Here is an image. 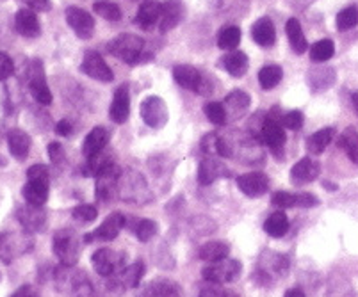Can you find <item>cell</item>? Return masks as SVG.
I'll use <instances>...</instances> for the list:
<instances>
[{
    "label": "cell",
    "mask_w": 358,
    "mask_h": 297,
    "mask_svg": "<svg viewBox=\"0 0 358 297\" xmlns=\"http://www.w3.org/2000/svg\"><path fill=\"white\" fill-rule=\"evenodd\" d=\"M48 192H50V171H48V168L43 164L31 166L27 171V184L22 189L25 203L43 207L48 200Z\"/></svg>",
    "instance_id": "cell-1"
},
{
    "label": "cell",
    "mask_w": 358,
    "mask_h": 297,
    "mask_svg": "<svg viewBox=\"0 0 358 297\" xmlns=\"http://www.w3.org/2000/svg\"><path fill=\"white\" fill-rule=\"evenodd\" d=\"M80 246L83 240L71 228H61L54 233L52 239V251L57 256L59 263L63 267H75L79 262Z\"/></svg>",
    "instance_id": "cell-2"
},
{
    "label": "cell",
    "mask_w": 358,
    "mask_h": 297,
    "mask_svg": "<svg viewBox=\"0 0 358 297\" xmlns=\"http://www.w3.org/2000/svg\"><path fill=\"white\" fill-rule=\"evenodd\" d=\"M118 198H122V201H127V203L146 205L154 200V194L143 175L136 171H127L122 173V178H120Z\"/></svg>",
    "instance_id": "cell-3"
},
{
    "label": "cell",
    "mask_w": 358,
    "mask_h": 297,
    "mask_svg": "<svg viewBox=\"0 0 358 297\" xmlns=\"http://www.w3.org/2000/svg\"><path fill=\"white\" fill-rule=\"evenodd\" d=\"M107 48L115 57H118L120 61L127 64H139L143 63L141 57H145V54H143L145 41L136 34H120L118 38L110 41Z\"/></svg>",
    "instance_id": "cell-4"
},
{
    "label": "cell",
    "mask_w": 358,
    "mask_h": 297,
    "mask_svg": "<svg viewBox=\"0 0 358 297\" xmlns=\"http://www.w3.org/2000/svg\"><path fill=\"white\" fill-rule=\"evenodd\" d=\"M91 263L95 267L96 274L102 278H110L115 274H120L127 267V254L122 251H115L110 247L96 249L91 256Z\"/></svg>",
    "instance_id": "cell-5"
},
{
    "label": "cell",
    "mask_w": 358,
    "mask_h": 297,
    "mask_svg": "<svg viewBox=\"0 0 358 297\" xmlns=\"http://www.w3.org/2000/svg\"><path fill=\"white\" fill-rule=\"evenodd\" d=\"M243 270V263L236 259H223L220 262H213L207 267L201 269V278L209 283H216V285H223V283H230L241 276Z\"/></svg>",
    "instance_id": "cell-6"
},
{
    "label": "cell",
    "mask_w": 358,
    "mask_h": 297,
    "mask_svg": "<svg viewBox=\"0 0 358 297\" xmlns=\"http://www.w3.org/2000/svg\"><path fill=\"white\" fill-rule=\"evenodd\" d=\"M175 82L184 89L194 91L198 94H210L213 93V86L210 80L201 73L198 68L191 66V64H178L173 70Z\"/></svg>",
    "instance_id": "cell-7"
},
{
    "label": "cell",
    "mask_w": 358,
    "mask_h": 297,
    "mask_svg": "<svg viewBox=\"0 0 358 297\" xmlns=\"http://www.w3.org/2000/svg\"><path fill=\"white\" fill-rule=\"evenodd\" d=\"M260 141H262L264 146H268L275 155H280V152L284 150L287 136H285L282 122L273 114L264 117L262 125H260ZM276 159H280V157H276Z\"/></svg>",
    "instance_id": "cell-8"
},
{
    "label": "cell",
    "mask_w": 358,
    "mask_h": 297,
    "mask_svg": "<svg viewBox=\"0 0 358 297\" xmlns=\"http://www.w3.org/2000/svg\"><path fill=\"white\" fill-rule=\"evenodd\" d=\"M122 169L113 162L110 166H107L102 173L95 176L96 185H95V196L103 203H109L115 198H118V184L120 178H122Z\"/></svg>",
    "instance_id": "cell-9"
},
{
    "label": "cell",
    "mask_w": 358,
    "mask_h": 297,
    "mask_svg": "<svg viewBox=\"0 0 358 297\" xmlns=\"http://www.w3.org/2000/svg\"><path fill=\"white\" fill-rule=\"evenodd\" d=\"M29 91L32 98L41 106H50L52 93L47 86V77H45L43 63L40 59H34L29 66Z\"/></svg>",
    "instance_id": "cell-10"
},
{
    "label": "cell",
    "mask_w": 358,
    "mask_h": 297,
    "mask_svg": "<svg viewBox=\"0 0 358 297\" xmlns=\"http://www.w3.org/2000/svg\"><path fill=\"white\" fill-rule=\"evenodd\" d=\"M143 122L150 129H162L168 123V106L161 96H148L141 103Z\"/></svg>",
    "instance_id": "cell-11"
},
{
    "label": "cell",
    "mask_w": 358,
    "mask_h": 297,
    "mask_svg": "<svg viewBox=\"0 0 358 297\" xmlns=\"http://www.w3.org/2000/svg\"><path fill=\"white\" fill-rule=\"evenodd\" d=\"M127 224V217L122 214V212H113V214L96 228L93 233L84 235V242L91 244L93 240H115L116 237L120 235V231L125 228Z\"/></svg>",
    "instance_id": "cell-12"
},
{
    "label": "cell",
    "mask_w": 358,
    "mask_h": 297,
    "mask_svg": "<svg viewBox=\"0 0 358 297\" xmlns=\"http://www.w3.org/2000/svg\"><path fill=\"white\" fill-rule=\"evenodd\" d=\"M80 70L87 75V77L95 78V80H100V82H113V71L107 66V63L103 61L102 55L95 50H87L84 54L83 64H80Z\"/></svg>",
    "instance_id": "cell-13"
},
{
    "label": "cell",
    "mask_w": 358,
    "mask_h": 297,
    "mask_svg": "<svg viewBox=\"0 0 358 297\" xmlns=\"http://www.w3.org/2000/svg\"><path fill=\"white\" fill-rule=\"evenodd\" d=\"M224 176H230V169L224 166L223 161L216 159V155H207L198 166V182L203 187L213 185L214 182Z\"/></svg>",
    "instance_id": "cell-14"
},
{
    "label": "cell",
    "mask_w": 358,
    "mask_h": 297,
    "mask_svg": "<svg viewBox=\"0 0 358 297\" xmlns=\"http://www.w3.org/2000/svg\"><path fill=\"white\" fill-rule=\"evenodd\" d=\"M16 219L20 221L25 231H45L47 228V212L43 207H36V205H24L16 210Z\"/></svg>",
    "instance_id": "cell-15"
},
{
    "label": "cell",
    "mask_w": 358,
    "mask_h": 297,
    "mask_svg": "<svg viewBox=\"0 0 358 297\" xmlns=\"http://www.w3.org/2000/svg\"><path fill=\"white\" fill-rule=\"evenodd\" d=\"M237 187L248 198H259L269 191V178L268 175L260 171L244 173V175L237 176Z\"/></svg>",
    "instance_id": "cell-16"
},
{
    "label": "cell",
    "mask_w": 358,
    "mask_h": 297,
    "mask_svg": "<svg viewBox=\"0 0 358 297\" xmlns=\"http://www.w3.org/2000/svg\"><path fill=\"white\" fill-rule=\"evenodd\" d=\"M64 15H66L68 25L73 29V32L79 36V38L90 39L91 36H93V31H95V20H93V16H91L90 13L71 6V8L66 9Z\"/></svg>",
    "instance_id": "cell-17"
},
{
    "label": "cell",
    "mask_w": 358,
    "mask_h": 297,
    "mask_svg": "<svg viewBox=\"0 0 358 297\" xmlns=\"http://www.w3.org/2000/svg\"><path fill=\"white\" fill-rule=\"evenodd\" d=\"M319 173H321V166L314 159H310V157H305V159H301V161H298L292 166L291 182L294 185L310 184V182L317 178Z\"/></svg>",
    "instance_id": "cell-18"
},
{
    "label": "cell",
    "mask_w": 358,
    "mask_h": 297,
    "mask_svg": "<svg viewBox=\"0 0 358 297\" xmlns=\"http://www.w3.org/2000/svg\"><path fill=\"white\" fill-rule=\"evenodd\" d=\"M130 114V93L127 86H120L115 91V96H113V103L109 107V117L115 123L122 125L129 119Z\"/></svg>",
    "instance_id": "cell-19"
},
{
    "label": "cell",
    "mask_w": 358,
    "mask_h": 297,
    "mask_svg": "<svg viewBox=\"0 0 358 297\" xmlns=\"http://www.w3.org/2000/svg\"><path fill=\"white\" fill-rule=\"evenodd\" d=\"M162 13V4L159 0H143L136 15V24L145 31H152L155 24H159Z\"/></svg>",
    "instance_id": "cell-20"
},
{
    "label": "cell",
    "mask_w": 358,
    "mask_h": 297,
    "mask_svg": "<svg viewBox=\"0 0 358 297\" xmlns=\"http://www.w3.org/2000/svg\"><path fill=\"white\" fill-rule=\"evenodd\" d=\"M15 27L25 38H38L41 34L40 20L32 9H20L16 13Z\"/></svg>",
    "instance_id": "cell-21"
},
{
    "label": "cell",
    "mask_w": 358,
    "mask_h": 297,
    "mask_svg": "<svg viewBox=\"0 0 358 297\" xmlns=\"http://www.w3.org/2000/svg\"><path fill=\"white\" fill-rule=\"evenodd\" d=\"M141 297H184L180 285L171 280L159 278L155 282H150L148 285L143 289Z\"/></svg>",
    "instance_id": "cell-22"
},
{
    "label": "cell",
    "mask_w": 358,
    "mask_h": 297,
    "mask_svg": "<svg viewBox=\"0 0 358 297\" xmlns=\"http://www.w3.org/2000/svg\"><path fill=\"white\" fill-rule=\"evenodd\" d=\"M107 141H109V132L103 126H95L86 136L83 143V155L86 159L93 155H99V153L103 152V148L107 146Z\"/></svg>",
    "instance_id": "cell-23"
},
{
    "label": "cell",
    "mask_w": 358,
    "mask_h": 297,
    "mask_svg": "<svg viewBox=\"0 0 358 297\" xmlns=\"http://www.w3.org/2000/svg\"><path fill=\"white\" fill-rule=\"evenodd\" d=\"M182 13H184V8H182L180 0H168V2H164V4H162L161 20H159L161 32L173 31V29L180 24Z\"/></svg>",
    "instance_id": "cell-24"
},
{
    "label": "cell",
    "mask_w": 358,
    "mask_h": 297,
    "mask_svg": "<svg viewBox=\"0 0 358 297\" xmlns=\"http://www.w3.org/2000/svg\"><path fill=\"white\" fill-rule=\"evenodd\" d=\"M31 137H29V133H25L24 130L15 129L8 133V148L16 161H24V159H27L29 152H31Z\"/></svg>",
    "instance_id": "cell-25"
},
{
    "label": "cell",
    "mask_w": 358,
    "mask_h": 297,
    "mask_svg": "<svg viewBox=\"0 0 358 297\" xmlns=\"http://www.w3.org/2000/svg\"><path fill=\"white\" fill-rule=\"evenodd\" d=\"M25 240L18 235H11V233H2L0 235V256L4 260L6 263L13 262L16 254L27 253V247H25Z\"/></svg>",
    "instance_id": "cell-26"
},
{
    "label": "cell",
    "mask_w": 358,
    "mask_h": 297,
    "mask_svg": "<svg viewBox=\"0 0 358 297\" xmlns=\"http://www.w3.org/2000/svg\"><path fill=\"white\" fill-rule=\"evenodd\" d=\"M252 38L260 47H273L276 41L275 25L269 18H259L252 27Z\"/></svg>",
    "instance_id": "cell-27"
},
{
    "label": "cell",
    "mask_w": 358,
    "mask_h": 297,
    "mask_svg": "<svg viewBox=\"0 0 358 297\" xmlns=\"http://www.w3.org/2000/svg\"><path fill=\"white\" fill-rule=\"evenodd\" d=\"M229 254L230 246L227 242H223V240H210V242H205L198 249V259L209 263L220 262V260L227 259Z\"/></svg>",
    "instance_id": "cell-28"
},
{
    "label": "cell",
    "mask_w": 358,
    "mask_h": 297,
    "mask_svg": "<svg viewBox=\"0 0 358 297\" xmlns=\"http://www.w3.org/2000/svg\"><path fill=\"white\" fill-rule=\"evenodd\" d=\"M250 94L248 93H244V91L241 89H236L232 91V93L229 94V96L224 98V109H227V116L229 114H232L234 119H237V117L243 116L246 110H248L250 107Z\"/></svg>",
    "instance_id": "cell-29"
},
{
    "label": "cell",
    "mask_w": 358,
    "mask_h": 297,
    "mask_svg": "<svg viewBox=\"0 0 358 297\" xmlns=\"http://www.w3.org/2000/svg\"><path fill=\"white\" fill-rule=\"evenodd\" d=\"M221 64H223V68L227 71H229L232 77L239 78L243 77L246 71H248V55L244 54V52H230V54L224 55L223 59H221Z\"/></svg>",
    "instance_id": "cell-30"
},
{
    "label": "cell",
    "mask_w": 358,
    "mask_h": 297,
    "mask_svg": "<svg viewBox=\"0 0 358 297\" xmlns=\"http://www.w3.org/2000/svg\"><path fill=\"white\" fill-rule=\"evenodd\" d=\"M335 133L337 132H335L334 126H327V129L317 130V132H314L307 139V150L312 153V155H319V153H323L324 150L328 148V145L334 141Z\"/></svg>",
    "instance_id": "cell-31"
},
{
    "label": "cell",
    "mask_w": 358,
    "mask_h": 297,
    "mask_svg": "<svg viewBox=\"0 0 358 297\" xmlns=\"http://www.w3.org/2000/svg\"><path fill=\"white\" fill-rule=\"evenodd\" d=\"M337 146L346 153L348 159H350L353 164L358 166V132L353 126L344 129V132L338 136Z\"/></svg>",
    "instance_id": "cell-32"
},
{
    "label": "cell",
    "mask_w": 358,
    "mask_h": 297,
    "mask_svg": "<svg viewBox=\"0 0 358 297\" xmlns=\"http://www.w3.org/2000/svg\"><path fill=\"white\" fill-rule=\"evenodd\" d=\"M285 29H287V38L292 50L296 54H305L308 50V43L303 34V29H301V24H299V20L291 18L287 22V25H285Z\"/></svg>",
    "instance_id": "cell-33"
},
{
    "label": "cell",
    "mask_w": 358,
    "mask_h": 297,
    "mask_svg": "<svg viewBox=\"0 0 358 297\" xmlns=\"http://www.w3.org/2000/svg\"><path fill=\"white\" fill-rule=\"evenodd\" d=\"M264 231H266L269 237H273V239H280V237L287 235L289 231L287 215H285L282 210L273 212L268 219H266V223H264Z\"/></svg>",
    "instance_id": "cell-34"
},
{
    "label": "cell",
    "mask_w": 358,
    "mask_h": 297,
    "mask_svg": "<svg viewBox=\"0 0 358 297\" xmlns=\"http://www.w3.org/2000/svg\"><path fill=\"white\" fill-rule=\"evenodd\" d=\"M118 276L120 280H122L123 285H125V289H138L143 276H145V263H143L141 260L130 263V266H127Z\"/></svg>",
    "instance_id": "cell-35"
},
{
    "label": "cell",
    "mask_w": 358,
    "mask_h": 297,
    "mask_svg": "<svg viewBox=\"0 0 358 297\" xmlns=\"http://www.w3.org/2000/svg\"><path fill=\"white\" fill-rule=\"evenodd\" d=\"M282 77H284L282 68L276 64H268L259 71V84L262 89H273L282 82Z\"/></svg>",
    "instance_id": "cell-36"
},
{
    "label": "cell",
    "mask_w": 358,
    "mask_h": 297,
    "mask_svg": "<svg viewBox=\"0 0 358 297\" xmlns=\"http://www.w3.org/2000/svg\"><path fill=\"white\" fill-rule=\"evenodd\" d=\"M241 43V29L236 25H227L217 34V45L223 50H236Z\"/></svg>",
    "instance_id": "cell-37"
},
{
    "label": "cell",
    "mask_w": 358,
    "mask_h": 297,
    "mask_svg": "<svg viewBox=\"0 0 358 297\" xmlns=\"http://www.w3.org/2000/svg\"><path fill=\"white\" fill-rule=\"evenodd\" d=\"M110 164H113V157L102 152L99 153V155H93L90 157V159H86V164H84L83 173L86 176H96Z\"/></svg>",
    "instance_id": "cell-38"
},
{
    "label": "cell",
    "mask_w": 358,
    "mask_h": 297,
    "mask_svg": "<svg viewBox=\"0 0 358 297\" xmlns=\"http://www.w3.org/2000/svg\"><path fill=\"white\" fill-rule=\"evenodd\" d=\"M334 54L335 45L331 39H319L310 48V59L314 63H327L328 59L334 57Z\"/></svg>",
    "instance_id": "cell-39"
},
{
    "label": "cell",
    "mask_w": 358,
    "mask_h": 297,
    "mask_svg": "<svg viewBox=\"0 0 358 297\" xmlns=\"http://www.w3.org/2000/svg\"><path fill=\"white\" fill-rule=\"evenodd\" d=\"M335 24H337V29L341 32H346V31H350V29L357 27L358 25V8L357 6H348V8H344L343 11L337 15Z\"/></svg>",
    "instance_id": "cell-40"
},
{
    "label": "cell",
    "mask_w": 358,
    "mask_h": 297,
    "mask_svg": "<svg viewBox=\"0 0 358 297\" xmlns=\"http://www.w3.org/2000/svg\"><path fill=\"white\" fill-rule=\"evenodd\" d=\"M203 113L205 116H207V119L216 126H223L224 123L229 122L227 109H224L223 103L220 102H207L203 107Z\"/></svg>",
    "instance_id": "cell-41"
},
{
    "label": "cell",
    "mask_w": 358,
    "mask_h": 297,
    "mask_svg": "<svg viewBox=\"0 0 358 297\" xmlns=\"http://www.w3.org/2000/svg\"><path fill=\"white\" fill-rule=\"evenodd\" d=\"M159 231V224L152 219H141L134 224V233L139 239V242L146 244L154 239Z\"/></svg>",
    "instance_id": "cell-42"
},
{
    "label": "cell",
    "mask_w": 358,
    "mask_h": 297,
    "mask_svg": "<svg viewBox=\"0 0 358 297\" xmlns=\"http://www.w3.org/2000/svg\"><path fill=\"white\" fill-rule=\"evenodd\" d=\"M93 11L102 16L103 20H109V22H118L122 18V9L116 4H110V2H96L93 6Z\"/></svg>",
    "instance_id": "cell-43"
},
{
    "label": "cell",
    "mask_w": 358,
    "mask_h": 297,
    "mask_svg": "<svg viewBox=\"0 0 358 297\" xmlns=\"http://www.w3.org/2000/svg\"><path fill=\"white\" fill-rule=\"evenodd\" d=\"M75 221H79V223H93V221L99 217V210H96L93 205H79V207H75L73 212H71Z\"/></svg>",
    "instance_id": "cell-44"
},
{
    "label": "cell",
    "mask_w": 358,
    "mask_h": 297,
    "mask_svg": "<svg viewBox=\"0 0 358 297\" xmlns=\"http://www.w3.org/2000/svg\"><path fill=\"white\" fill-rule=\"evenodd\" d=\"M271 203L278 208H294L296 207V192L278 191L273 194Z\"/></svg>",
    "instance_id": "cell-45"
},
{
    "label": "cell",
    "mask_w": 358,
    "mask_h": 297,
    "mask_svg": "<svg viewBox=\"0 0 358 297\" xmlns=\"http://www.w3.org/2000/svg\"><path fill=\"white\" fill-rule=\"evenodd\" d=\"M280 122H282V125H284L285 129L299 130L303 126L305 117L303 114H301V110H289L287 114H284V117H282Z\"/></svg>",
    "instance_id": "cell-46"
},
{
    "label": "cell",
    "mask_w": 358,
    "mask_h": 297,
    "mask_svg": "<svg viewBox=\"0 0 358 297\" xmlns=\"http://www.w3.org/2000/svg\"><path fill=\"white\" fill-rule=\"evenodd\" d=\"M217 145H220V133L216 132L207 133L200 143L201 152H203L205 155H220V153H217Z\"/></svg>",
    "instance_id": "cell-47"
},
{
    "label": "cell",
    "mask_w": 358,
    "mask_h": 297,
    "mask_svg": "<svg viewBox=\"0 0 358 297\" xmlns=\"http://www.w3.org/2000/svg\"><path fill=\"white\" fill-rule=\"evenodd\" d=\"M310 75L319 77V80L312 82L314 84V87L319 86V89H328V87L335 82V80H327V77H335V73L331 68H321V70H317V68H315V70H310Z\"/></svg>",
    "instance_id": "cell-48"
},
{
    "label": "cell",
    "mask_w": 358,
    "mask_h": 297,
    "mask_svg": "<svg viewBox=\"0 0 358 297\" xmlns=\"http://www.w3.org/2000/svg\"><path fill=\"white\" fill-rule=\"evenodd\" d=\"M70 296L71 297H99L96 296L95 289H93V285H91V282L87 280V276H84V278L77 283V287L71 290Z\"/></svg>",
    "instance_id": "cell-49"
},
{
    "label": "cell",
    "mask_w": 358,
    "mask_h": 297,
    "mask_svg": "<svg viewBox=\"0 0 358 297\" xmlns=\"http://www.w3.org/2000/svg\"><path fill=\"white\" fill-rule=\"evenodd\" d=\"M13 71H15V64H13L11 57L4 52H0V82L11 77Z\"/></svg>",
    "instance_id": "cell-50"
},
{
    "label": "cell",
    "mask_w": 358,
    "mask_h": 297,
    "mask_svg": "<svg viewBox=\"0 0 358 297\" xmlns=\"http://www.w3.org/2000/svg\"><path fill=\"white\" fill-rule=\"evenodd\" d=\"M48 157H50V161L54 162V166H63L64 164V150L59 143H50L48 145Z\"/></svg>",
    "instance_id": "cell-51"
},
{
    "label": "cell",
    "mask_w": 358,
    "mask_h": 297,
    "mask_svg": "<svg viewBox=\"0 0 358 297\" xmlns=\"http://www.w3.org/2000/svg\"><path fill=\"white\" fill-rule=\"evenodd\" d=\"M220 296V289H217L216 283H209L207 282V285H203L200 289V294H198V297H217Z\"/></svg>",
    "instance_id": "cell-52"
},
{
    "label": "cell",
    "mask_w": 358,
    "mask_h": 297,
    "mask_svg": "<svg viewBox=\"0 0 358 297\" xmlns=\"http://www.w3.org/2000/svg\"><path fill=\"white\" fill-rule=\"evenodd\" d=\"M55 132L63 137H68L71 132H73V130H71V123L68 122V119H61V122L55 125Z\"/></svg>",
    "instance_id": "cell-53"
},
{
    "label": "cell",
    "mask_w": 358,
    "mask_h": 297,
    "mask_svg": "<svg viewBox=\"0 0 358 297\" xmlns=\"http://www.w3.org/2000/svg\"><path fill=\"white\" fill-rule=\"evenodd\" d=\"M11 297H40V296H38V292H36L31 285H24L16 290Z\"/></svg>",
    "instance_id": "cell-54"
},
{
    "label": "cell",
    "mask_w": 358,
    "mask_h": 297,
    "mask_svg": "<svg viewBox=\"0 0 358 297\" xmlns=\"http://www.w3.org/2000/svg\"><path fill=\"white\" fill-rule=\"evenodd\" d=\"M34 11H48L50 9V0H27Z\"/></svg>",
    "instance_id": "cell-55"
},
{
    "label": "cell",
    "mask_w": 358,
    "mask_h": 297,
    "mask_svg": "<svg viewBox=\"0 0 358 297\" xmlns=\"http://www.w3.org/2000/svg\"><path fill=\"white\" fill-rule=\"evenodd\" d=\"M284 297H307V296H305L303 290H301V289H291V290H287V292H285Z\"/></svg>",
    "instance_id": "cell-56"
},
{
    "label": "cell",
    "mask_w": 358,
    "mask_h": 297,
    "mask_svg": "<svg viewBox=\"0 0 358 297\" xmlns=\"http://www.w3.org/2000/svg\"><path fill=\"white\" fill-rule=\"evenodd\" d=\"M351 102H353L355 109H357V113H358V93H355L353 96H351Z\"/></svg>",
    "instance_id": "cell-57"
},
{
    "label": "cell",
    "mask_w": 358,
    "mask_h": 297,
    "mask_svg": "<svg viewBox=\"0 0 358 297\" xmlns=\"http://www.w3.org/2000/svg\"><path fill=\"white\" fill-rule=\"evenodd\" d=\"M221 297H237V296H236V294H234V292H224Z\"/></svg>",
    "instance_id": "cell-58"
}]
</instances>
